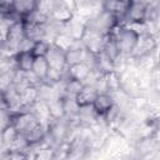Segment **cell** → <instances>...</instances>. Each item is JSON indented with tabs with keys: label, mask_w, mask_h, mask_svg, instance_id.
<instances>
[{
	"label": "cell",
	"mask_w": 160,
	"mask_h": 160,
	"mask_svg": "<svg viewBox=\"0 0 160 160\" xmlns=\"http://www.w3.org/2000/svg\"><path fill=\"white\" fill-rule=\"evenodd\" d=\"M110 35L114 36L120 54L124 58H130L138 46L140 35L129 25H118Z\"/></svg>",
	"instance_id": "6da1fadb"
},
{
	"label": "cell",
	"mask_w": 160,
	"mask_h": 160,
	"mask_svg": "<svg viewBox=\"0 0 160 160\" xmlns=\"http://www.w3.org/2000/svg\"><path fill=\"white\" fill-rule=\"evenodd\" d=\"M19 134L25 135L38 124H40L39 119L32 111H16L10 112V122Z\"/></svg>",
	"instance_id": "7a4b0ae2"
},
{
	"label": "cell",
	"mask_w": 160,
	"mask_h": 160,
	"mask_svg": "<svg viewBox=\"0 0 160 160\" xmlns=\"http://www.w3.org/2000/svg\"><path fill=\"white\" fill-rule=\"evenodd\" d=\"M105 39H106V35H102L96 30L85 28V31H84L80 41L84 45V48L86 49V51H89L91 54H99L104 48Z\"/></svg>",
	"instance_id": "3957f363"
},
{
	"label": "cell",
	"mask_w": 160,
	"mask_h": 160,
	"mask_svg": "<svg viewBox=\"0 0 160 160\" xmlns=\"http://www.w3.org/2000/svg\"><path fill=\"white\" fill-rule=\"evenodd\" d=\"M50 69H54L56 71L64 72L66 70V58H65V50L60 49L59 46L50 44L49 51L45 56Z\"/></svg>",
	"instance_id": "277c9868"
},
{
	"label": "cell",
	"mask_w": 160,
	"mask_h": 160,
	"mask_svg": "<svg viewBox=\"0 0 160 160\" xmlns=\"http://www.w3.org/2000/svg\"><path fill=\"white\" fill-rule=\"evenodd\" d=\"M145 15H146V1H130L125 18V25L146 22Z\"/></svg>",
	"instance_id": "5b68a950"
},
{
	"label": "cell",
	"mask_w": 160,
	"mask_h": 160,
	"mask_svg": "<svg viewBox=\"0 0 160 160\" xmlns=\"http://www.w3.org/2000/svg\"><path fill=\"white\" fill-rule=\"evenodd\" d=\"M91 106H92L95 114L100 119H102L115 106V99H114L112 94H110V92H99L96 95V98L94 99Z\"/></svg>",
	"instance_id": "8992f818"
},
{
	"label": "cell",
	"mask_w": 160,
	"mask_h": 160,
	"mask_svg": "<svg viewBox=\"0 0 160 160\" xmlns=\"http://www.w3.org/2000/svg\"><path fill=\"white\" fill-rule=\"evenodd\" d=\"M88 51L84 48V45L81 44L80 40H75L72 42V45L65 51V58H66V66H71L75 64H80L84 62L86 59Z\"/></svg>",
	"instance_id": "52a82bcc"
},
{
	"label": "cell",
	"mask_w": 160,
	"mask_h": 160,
	"mask_svg": "<svg viewBox=\"0 0 160 160\" xmlns=\"http://www.w3.org/2000/svg\"><path fill=\"white\" fill-rule=\"evenodd\" d=\"M26 138V141L31 149H36L41 145H45L46 140V125L38 124L35 128H32L28 134L24 135Z\"/></svg>",
	"instance_id": "ba28073f"
},
{
	"label": "cell",
	"mask_w": 160,
	"mask_h": 160,
	"mask_svg": "<svg viewBox=\"0 0 160 160\" xmlns=\"http://www.w3.org/2000/svg\"><path fill=\"white\" fill-rule=\"evenodd\" d=\"M90 72H91V69L89 68V65L86 62H80V64H75V65L66 68L65 76L74 79V80H78V81L84 84V81L89 78Z\"/></svg>",
	"instance_id": "9c48e42d"
},
{
	"label": "cell",
	"mask_w": 160,
	"mask_h": 160,
	"mask_svg": "<svg viewBox=\"0 0 160 160\" xmlns=\"http://www.w3.org/2000/svg\"><path fill=\"white\" fill-rule=\"evenodd\" d=\"M19 136L18 130L11 125L8 124L4 128L0 129V146L1 150H10L14 145V142L16 141Z\"/></svg>",
	"instance_id": "30bf717a"
},
{
	"label": "cell",
	"mask_w": 160,
	"mask_h": 160,
	"mask_svg": "<svg viewBox=\"0 0 160 160\" xmlns=\"http://www.w3.org/2000/svg\"><path fill=\"white\" fill-rule=\"evenodd\" d=\"M15 65H16V70L21 71V72H30L32 70V65L35 61V58L32 56V54L30 51H18L15 55Z\"/></svg>",
	"instance_id": "8fae6325"
},
{
	"label": "cell",
	"mask_w": 160,
	"mask_h": 160,
	"mask_svg": "<svg viewBox=\"0 0 160 160\" xmlns=\"http://www.w3.org/2000/svg\"><path fill=\"white\" fill-rule=\"evenodd\" d=\"M36 4H38V1H34V0H18V1H12L14 14L18 16L19 20L22 21L30 12H32L36 9Z\"/></svg>",
	"instance_id": "7c38bea8"
},
{
	"label": "cell",
	"mask_w": 160,
	"mask_h": 160,
	"mask_svg": "<svg viewBox=\"0 0 160 160\" xmlns=\"http://www.w3.org/2000/svg\"><path fill=\"white\" fill-rule=\"evenodd\" d=\"M24 28H25V36L29 41L35 42V41H39V40H45V38H46L45 24L39 25V24L24 22Z\"/></svg>",
	"instance_id": "4fadbf2b"
},
{
	"label": "cell",
	"mask_w": 160,
	"mask_h": 160,
	"mask_svg": "<svg viewBox=\"0 0 160 160\" xmlns=\"http://www.w3.org/2000/svg\"><path fill=\"white\" fill-rule=\"evenodd\" d=\"M98 94H99V92H98V90L95 89L94 85H86V84H84V86L81 88V90H80L79 94L76 95L75 101L78 102L79 106L91 105Z\"/></svg>",
	"instance_id": "5bb4252c"
},
{
	"label": "cell",
	"mask_w": 160,
	"mask_h": 160,
	"mask_svg": "<svg viewBox=\"0 0 160 160\" xmlns=\"http://www.w3.org/2000/svg\"><path fill=\"white\" fill-rule=\"evenodd\" d=\"M58 149L50 145H41L34 150V160H56Z\"/></svg>",
	"instance_id": "9a60e30c"
},
{
	"label": "cell",
	"mask_w": 160,
	"mask_h": 160,
	"mask_svg": "<svg viewBox=\"0 0 160 160\" xmlns=\"http://www.w3.org/2000/svg\"><path fill=\"white\" fill-rule=\"evenodd\" d=\"M45 104H46L50 119H62L64 118L61 98H52V99L45 101Z\"/></svg>",
	"instance_id": "2e32d148"
},
{
	"label": "cell",
	"mask_w": 160,
	"mask_h": 160,
	"mask_svg": "<svg viewBox=\"0 0 160 160\" xmlns=\"http://www.w3.org/2000/svg\"><path fill=\"white\" fill-rule=\"evenodd\" d=\"M49 69H50V66H49V64H48L45 58H35V61H34L31 71L41 82L45 80V78H46V75L49 72Z\"/></svg>",
	"instance_id": "e0dca14e"
},
{
	"label": "cell",
	"mask_w": 160,
	"mask_h": 160,
	"mask_svg": "<svg viewBox=\"0 0 160 160\" xmlns=\"http://www.w3.org/2000/svg\"><path fill=\"white\" fill-rule=\"evenodd\" d=\"M49 48H50V42L46 41V40H39V41H35L32 42L31 45V49H30V52L32 54L34 58H45L48 51H49Z\"/></svg>",
	"instance_id": "ac0fdd59"
},
{
	"label": "cell",
	"mask_w": 160,
	"mask_h": 160,
	"mask_svg": "<svg viewBox=\"0 0 160 160\" xmlns=\"http://www.w3.org/2000/svg\"><path fill=\"white\" fill-rule=\"evenodd\" d=\"M16 70L15 65V58L14 56H6L0 54V75L11 74Z\"/></svg>",
	"instance_id": "d6986e66"
},
{
	"label": "cell",
	"mask_w": 160,
	"mask_h": 160,
	"mask_svg": "<svg viewBox=\"0 0 160 160\" xmlns=\"http://www.w3.org/2000/svg\"><path fill=\"white\" fill-rule=\"evenodd\" d=\"M122 160H135V159H132V158H128V159H122Z\"/></svg>",
	"instance_id": "ffe728a7"
}]
</instances>
